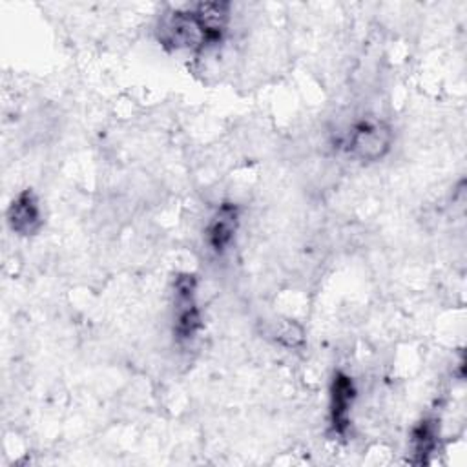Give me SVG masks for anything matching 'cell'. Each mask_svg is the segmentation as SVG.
I'll use <instances>...</instances> for the list:
<instances>
[{
  "mask_svg": "<svg viewBox=\"0 0 467 467\" xmlns=\"http://www.w3.org/2000/svg\"><path fill=\"white\" fill-rule=\"evenodd\" d=\"M239 228V206L235 202H223L212 213L204 228V241L213 254H223L232 244Z\"/></svg>",
  "mask_w": 467,
  "mask_h": 467,
  "instance_id": "5",
  "label": "cell"
},
{
  "mask_svg": "<svg viewBox=\"0 0 467 467\" xmlns=\"http://www.w3.org/2000/svg\"><path fill=\"white\" fill-rule=\"evenodd\" d=\"M7 224L18 235H35L42 226V210L31 188L22 190L7 208Z\"/></svg>",
  "mask_w": 467,
  "mask_h": 467,
  "instance_id": "6",
  "label": "cell"
},
{
  "mask_svg": "<svg viewBox=\"0 0 467 467\" xmlns=\"http://www.w3.org/2000/svg\"><path fill=\"white\" fill-rule=\"evenodd\" d=\"M277 339L286 347H297L303 343V330L294 323H286L283 328L277 330Z\"/></svg>",
  "mask_w": 467,
  "mask_h": 467,
  "instance_id": "8",
  "label": "cell"
},
{
  "mask_svg": "<svg viewBox=\"0 0 467 467\" xmlns=\"http://www.w3.org/2000/svg\"><path fill=\"white\" fill-rule=\"evenodd\" d=\"M228 22V2H199L168 11L157 26V38L175 51L202 49L223 40Z\"/></svg>",
  "mask_w": 467,
  "mask_h": 467,
  "instance_id": "1",
  "label": "cell"
},
{
  "mask_svg": "<svg viewBox=\"0 0 467 467\" xmlns=\"http://www.w3.org/2000/svg\"><path fill=\"white\" fill-rule=\"evenodd\" d=\"M356 400V385L354 379L337 370L330 381V398H328V421L330 429L337 436H345L350 427V410Z\"/></svg>",
  "mask_w": 467,
  "mask_h": 467,
  "instance_id": "4",
  "label": "cell"
},
{
  "mask_svg": "<svg viewBox=\"0 0 467 467\" xmlns=\"http://www.w3.org/2000/svg\"><path fill=\"white\" fill-rule=\"evenodd\" d=\"M341 146L352 159L374 162L389 153L392 146V130L379 119H361L345 133Z\"/></svg>",
  "mask_w": 467,
  "mask_h": 467,
  "instance_id": "2",
  "label": "cell"
},
{
  "mask_svg": "<svg viewBox=\"0 0 467 467\" xmlns=\"http://www.w3.org/2000/svg\"><path fill=\"white\" fill-rule=\"evenodd\" d=\"M197 279L193 274H179L173 281L175 294V337L181 341L192 339L202 327L201 310L195 299Z\"/></svg>",
  "mask_w": 467,
  "mask_h": 467,
  "instance_id": "3",
  "label": "cell"
},
{
  "mask_svg": "<svg viewBox=\"0 0 467 467\" xmlns=\"http://www.w3.org/2000/svg\"><path fill=\"white\" fill-rule=\"evenodd\" d=\"M440 443V425L436 418H421L410 432V449L414 463H429Z\"/></svg>",
  "mask_w": 467,
  "mask_h": 467,
  "instance_id": "7",
  "label": "cell"
}]
</instances>
